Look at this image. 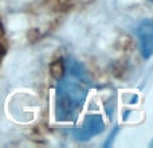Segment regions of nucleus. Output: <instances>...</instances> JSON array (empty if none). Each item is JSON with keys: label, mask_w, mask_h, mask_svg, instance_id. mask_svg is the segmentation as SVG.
Here are the masks:
<instances>
[{"label": "nucleus", "mask_w": 153, "mask_h": 148, "mask_svg": "<svg viewBox=\"0 0 153 148\" xmlns=\"http://www.w3.org/2000/svg\"><path fill=\"white\" fill-rule=\"evenodd\" d=\"M140 51L145 59L153 55V19H144L134 28Z\"/></svg>", "instance_id": "nucleus-3"}, {"label": "nucleus", "mask_w": 153, "mask_h": 148, "mask_svg": "<svg viewBox=\"0 0 153 148\" xmlns=\"http://www.w3.org/2000/svg\"><path fill=\"white\" fill-rule=\"evenodd\" d=\"M105 129V121L101 114H87L81 127L73 129V138L76 141H87Z\"/></svg>", "instance_id": "nucleus-2"}, {"label": "nucleus", "mask_w": 153, "mask_h": 148, "mask_svg": "<svg viewBox=\"0 0 153 148\" xmlns=\"http://www.w3.org/2000/svg\"><path fill=\"white\" fill-rule=\"evenodd\" d=\"M149 1H152V0H149Z\"/></svg>", "instance_id": "nucleus-6"}, {"label": "nucleus", "mask_w": 153, "mask_h": 148, "mask_svg": "<svg viewBox=\"0 0 153 148\" xmlns=\"http://www.w3.org/2000/svg\"><path fill=\"white\" fill-rule=\"evenodd\" d=\"M151 147H153V140H152V143H151Z\"/></svg>", "instance_id": "nucleus-5"}, {"label": "nucleus", "mask_w": 153, "mask_h": 148, "mask_svg": "<svg viewBox=\"0 0 153 148\" xmlns=\"http://www.w3.org/2000/svg\"><path fill=\"white\" fill-rule=\"evenodd\" d=\"M117 132H118V128H114V131H113V132H111L110 133V135H109V138H108V140H106L105 141V144H103V146H105V147H109V146H110V143H111V140H114V136H116L117 135Z\"/></svg>", "instance_id": "nucleus-4"}, {"label": "nucleus", "mask_w": 153, "mask_h": 148, "mask_svg": "<svg viewBox=\"0 0 153 148\" xmlns=\"http://www.w3.org/2000/svg\"><path fill=\"white\" fill-rule=\"evenodd\" d=\"M91 87L93 81L83 65L74 58H67L55 89V119L75 121Z\"/></svg>", "instance_id": "nucleus-1"}]
</instances>
